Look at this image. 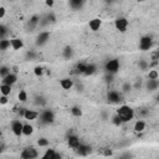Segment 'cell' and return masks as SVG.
<instances>
[{
	"label": "cell",
	"instance_id": "cell-23",
	"mask_svg": "<svg viewBox=\"0 0 159 159\" xmlns=\"http://www.w3.org/2000/svg\"><path fill=\"white\" fill-rule=\"evenodd\" d=\"M96 71H97V66L96 65H93V63H87V66H86V71H84V76H91V75H93V73H96Z\"/></svg>",
	"mask_w": 159,
	"mask_h": 159
},
{
	"label": "cell",
	"instance_id": "cell-38",
	"mask_svg": "<svg viewBox=\"0 0 159 159\" xmlns=\"http://www.w3.org/2000/svg\"><path fill=\"white\" fill-rule=\"evenodd\" d=\"M7 102H9V98H7V96H0V104H7Z\"/></svg>",
	"mask_w": 159,
	"mask_h": 159
},
{
	"label": "cell",
	"instance_id": "cell-31",
	"mask_svg": "<svg viewBox=\"0 0 159 159\" xmlns=\"http://www.w3.org/2000/svg\"><path fill=\"white\" fill-rule=\"evenodd\" d=\"M9 35V30L5 25H0V40L6 39V36Z\"/></svg>",
	"mask_w": 159,
	"mask_h": 159
},
{
	"label": "cell",
	"instance_id": "cell-3",
	"mask_svg": "<svg viewBox=\"0 0 159 159\" xmlns=\"http://www.w3.org/2000/svg\"><path fill=\"white\" fill-rule=\"evenodd\" d=\"M119 67H120V63L117 58H112V60H108L104 65V70L108 75H116L118 71H119Z\"/></svg>",
	"mask_w": 159,
	"mask_h": 159
},
{
	"label": "cell",
	"instance_id": "cell-34",
	"mask_svg": "<svg viewBox=\"0 0 159 159\" xmlns=\"http://www.w3.org/2000/svg\"><path fill=\"white\" fill-rule=\"evenodd\" d=\"M112 123H113L114 125H117V127H119V125H122V124H123V122L120 120V118H119L117 114H114V116L112 117Z\"/></svg>",
	"mask_w": 159,
	"mask_h": 159
},
{
	"label": "cell",
	"instance_id": "cell-33",
	"mask_svg": "<svg viewBox=\"0 0 159 159\" xmlns=\"http://www.w3.org/2000/svg\"><path fill=\"white\" fill-rule=\"evenodd\" d=\"M48 144H50V142H48L47 138H40V139L37 140V145H39L40 148H42V147H48Z\"/></svg>",
	"mask_w": 159,
	"mask_h": 159
},
{
	"label": "cell",
	"instance_id": "cell-24",
	"mask_svg": "<svg viewBox=\"0 0 159 159\" xmlns=\"http://www.w3.org/2000/svg\"><path fill=\"white\" fill-rule=\"evenodd\" d=\"M40 16L39 15H34V16H31L30 17V20H29V26L31 27V29H34V27H36L37 25H40Z\"/></svg>",
	"mask_w": 159,
	"mask_h": 159
},
{
	"label": "cell",
	"instance_id": "cell-41",
	"mask_svg": "<svg viewBox=\"0 0 159 159\" xmlns=\"http://www.w3.org/2000/svg\"><path fill=\"white\" fill-rule=\"evenodd\" d=\"M103 154L108 157V155H112V154H113V152H112L111 149H106V150H103Z\"/></svg>",
	"mask_w": 159,
	"mask_h": 159
},
{
	"label": "cell",
	"instance_id": "cell-6",
	"mask_svg": "<svg viewBox=\"0 0 159 159\" xmlns=\"http://www.w3.org/2000/svg\"><path fill=\"white\" fill-rule=\"evenodd\" d=\"M128 25H129V21L127 17H123V16H119L114 20V27L119 31V32H125L127 29H128Z\"/></svg>",
	"mask_w": 159,
	"mask_h": 159
},
{
	"label": "cell",
	"instance_id": "cell-10",
	"mask_svg": "<svg viewBox=\"0 0 159 159\" xmlns=\"http://www.w3.org/2000/svg\"><path fill=\"white\" fill-rule=\"evenodd\" d=\"M75 150H76V153H77L78 155H81V157H87V155H89V154L92 153V147L81 143V144L78 145V148H76Z\"/></svg>",
	"mask_w": 159,
	"mask_h": 159
},
{
	"label": "cell",
	"instance_id": "cell-8",
	"mask_svg": "<svg viewBox=\"0 0 159 159\" xmlns=\"http://www.w3.org/2000/svg\"><path fill=\"white\" fill-rule=\"evenodd\" d=\"M22 127H24V123L20 119H14L10 124V129L14 133V135H16V137L22 135Z\"/></svg>",
	"mask_w": 159,
	"mask_h": 159
},
{
	"label": "cell",
	"instance_id": "cell-32",
	"mask_svg": "<svg viewBox=\"0 0 159 159\" xmlns=\"http://www.w3.org/2000/svg\"><path fill=\"white\" fill-rule=\"evenodd\" d=\"M138 66H139V68L140 70H143V71H145V70H148L149 68V62L148 61H145V60H139V62H138Z\"/></svg>",
	"mask_w": 159,
	"mask_h": 159
},
{
	"label": "cell",
	"instance_id": "cell-39",
	"mask_svg": "<svg viewBox=\"0 0 159 159\" xmlns=\"http://www.w3.org/2000/svg\"><path fill=\"white\" fill-rule=\"evenodd\" d=\"M5 14H6V9L4 6H0V19H2L5 16Z\"/></svg>",
	"mask_w": 159,
	"mask_h": 159
},
{
	"label": "cell",
	"instance_id": "cell-21",
	"mask_svg": "<svg viewBox=\"0 0 159 159\" xmlns=\"http://www.w3.org/2000/svg\"><path fill=\"white\" fill-rule=\"evenodd\" d=\"M62 56H63V58H66V60L72 58V57H73V48L70 47V46H66V47L62 50Z\"/></svg>",
	"mask_w": 159,
	"mask_h": 159
},
{
	"label": "cell",
	"instance_id": "cell-35",
	"mask_svg": "<svg viewBox=\"0 0 159 159\" xmlns=\"http://www.w3.org/2000/svg\"><path fill=\"white\" fill-rule=\"evenodd\" d=\"M130 89H132V84H130L129 82H125V83L122 84V93H127V92H129Z\"/></svg>",
	"mask_w": 159,
	"mask_h": 159
},
{
	"label": "cell",
	"instance_id": "cell-11",
	"mask_svg": "<svg viewBox=\"0 0 159 159\" xmlns=\"http://www.w3.org/2000/svg\"><path fill=\"white\" fill-rule=\"evenodd\" d=\"M39 113L37 111H34V109H24L22 112V117L26 119V120H35L39 118Z\"/></svg>",
	"mask_w": 159,
	"mask_h": 159
},
{
	"label": "cell",
	"instance_id": "cell-18",
	"mask_svg": "<svg viewBox=\"0 0 159 159\" xmlns=\"http://www.w3.org/2000/svg\"><path fill=\"white\" fill-rule=\"evenodd\" d=\"M68 5H70V7L72 10H80L84 5V1L83 0H70Z\"/></svg>",
	"mask_w": 159,
	"mask_h": 159
},
{
	"label": "cell",
	"instance_id": "cell-36",
	"mask_svg": "<svg viewBox=\"0 0 159 159\" xmlns=\"http://www.w3.org/2000/svg\"><path fill=\"white\" fill-rule=\"evenodd\" d=\"M86 66H87V63H78V65H77V67H76L77 72L83 75V73H84V71H86Z\"/></svg>",
	"mask_w": 159,
	"mask_h": 159
},
{
	"label": "cell",
	"instance_id": "cell-30",
	"mask_svg": "<svg viewBox=\"0 0 159 159\" xmlns=\"http://www.w3.org/2000/svg\"><path fill=\"white\" fill-rule=\"evenodd\" d=\"M11 71H10V67H7V66H0V77H1V80L5 77V76H7L9 73H10Z\"/></svg>",
	"mask_w": 159,
	"mask_h": 159
},
{
	"label": "cell",
	"instance_id": "cell-2",
	"mask_svg": "<svg viewBox=\"0 0 159 159\" xmlns=\"http://www.w3.org/2000/svg\"><path fill=\"white\" fill-rule=\"evenodd\" d=\"M39 155H40L39 149L36 147H32V145L24 148L22 152H21V154H20L21 159H37Z\"/></svg>",
	"mask_w": 159,
	"mask_h": 159
},
{
	"label": "cell",
	"instance_id": "cell-12",
	"mask_svg": "<svg viewBox=\"0 0 159 159\" xmlns=\"http://www.w3.org/2000/svg\"><path fill=\"white\" fill-rule=\"evenodd\" d=\"M1 82H2V84H7V86H11V87H12V84H15V83L17 82V76H16L15 73L10 72L7 76H5V77L1 80Z\"/></svg>",
	"mask_w": 159,
	"mask_h": 159
},
{
	"label": "cell",
	"instance_id": "cell-40",
	"mask_svg": "<svg viewBox=\"0 0 159 159\" xmlns=\"http://www.w3.org/2000/svg\"><path fill=\"white\" fill-rule=\"evenodd\" d=\"M45 5L48 6V7H52V6L55 5V1H53V0H46V1H45Z\"/></svg>",
	"mask_w": 159,
	"mask_h": 159
},
{
	"label": "cell",
	"instance_id": "cell-26",
	"mask_svg": "<svg viewBox=\"0 0 159 159\" xmlns=\"http://www.w3.org/2000/svg\"><path fill=\"white\" fill-rule=\"evenodd\" d=\"M27 98H29L27 92H26L25 89H20L19 93H17V99H19L21 103H25V102L27 101Z\"/></svg>",
	"mask_w": 159,
	"mask_h": 159
},
{
	"label": "cell",
	"instance_id": "cell-5",
	"mask_svg": "<svg viewBox=\"0 0 159 159\" xmlns=\"http://www.w3.org/2000/svg\"><path fill=\"white\" fill-rule=\"evenodd\" d=\"M39 117H40L41 123H43V124H51L55 120V113L51 109L42 111L41 113H39Z\"/></svg>",
	"mask_w": 159,
	"mask_h": 159
},
{
	"label": "cell",
	"instance_id": "cell-1",
	"mask_svg": "<svg viewBox=\"0 0 159 159\" xmlns=\"http://www.w3.org/2000/svg\"><path fill=\"white\" fill-rule=\"evenodd\" d=\"M116 114L120 118V120H122L123 123H127V122H130V120L134 118V114H135V113H134V109H133L132 107H129V106H127V104H122V106L118 107Z\"/></svg>",
	"mask_w": 159,
	"mask_h": 159
},
{
	"label": "cell",
	"instance_id": "cell-28",
	"mask_svg": "<svg viewBox=\"0 0 159 159\" xmlns=\"http://www.w3.org/2000/svg\"><path fill=\"white\" fill-rule=\"evenodd\" d=\"M71 113H72V116H75V117H81L82 116V108L80 107V106H73L72 108H71Z\"/></svg>",
	"mask_w": 159,
	"mask_h": 159
},
{
	"label": "cell",
	"instance_id": "cell-25",
	"mask_svg": "<svg viewBox=\"0 0 159 159\" xmlns=\"http://www.w3.org/2000/svg\"><path fill=\"white\" fill-rule=\"evenodd\" d=\"M11 93V86L7 84H0V94L1 96H9Z\"/></svg>",
	"mask_w": 159,
	"mask_h": 159
},
{
	"label": "cell",
	"instance_id": "cell-7",
	"mask_svg": "<svg viewBox=\"0 0 159 159\" xmlns=\"http://www.w3.org/2000/svg\"><path fill=\"white\" fill-rule=\"evenodd\" d=\"M107 101H108L111 104H118V103L122 101V93H120L119 91L111 89V91H108V93H107Z\"/></svg>",
	"mask_w": 159,
	"mask_h": 159
},
{
	"label": "cell",
	"instance_id": "cell-27",
	"mask_svg": "<svg viewBox=\"0 0 159 159\" xmlns=\"http://www.w3.org/2000/svg\"><path fill=\"white\" fill-rule=\"evenodd\" d=\"M11 48L10 46V40L9 39H4V40H0V51H6Z\"/></svg>",
	"mask_w": 159,
	"mask_h": 159
},
{
	"label": "cell",
	"instance_id": "cell-4",
	"mask_svg": "<svg viewBox=\"0 0 159 159\" xmlns=\"http://www.w3.org/2000/svg\"><path fill=\"white\" fill-rule=\"evenodd\" d=\"M154 46V40L150 36H142L139 40V50L142 51H149Z\"/></svg>",
	"mask_w": 159,
	"mask_h": 159
},
{
	"label": "cell",
	"instance_id": "cell-9",
	"mask_svg": "<svg viewBox=\"0 0 159 159\" xmlns=\"http://www.w3.org/2000/svg\"><path fill=\"white\" fill-rule=\"evenodd\" d=\"M50 37H51L50 31H41L36 37V46H43L45 43L48 42Z\"/></svg>",
	"mask_w": 159,
	"mask_h": 159
},
{
	"label": "cell",
	"instance_id": "cell-16",
	"mask_svg": "<svg viewBox=\"0 0 159 159\" xmlns=\"http://www.w3.org/2000/svg\"><path fill=\"white\" fill-rule=\"evenodd\" d=\"M144 86L149 92H154L159 88V81L158 80H147Z\"/></svg>",
	"mask_w": 159,
	"mask_h": 159
},
{
	"label": "cell",
	"instance_id": "cell-22",
	"mask_svg": "<svg viewBox=\"0 0 159 159\" xmlns=\"http://www.w3.org/2000/svg\"><path fill=\"white\" fill-rule=\"evenodd\" d=\"M55 154H56V150H55L53 148H48V149H46L45 153L41 155V159H53Z\"/></svg>",
	"mask_w": 159,
	"mask_h": 159
},
{
	"label": "cell",
	"instance_id": "cell-37",
	"mask_svg": "<svg viewBox=\"0 0 159 159\" xmlns=\"http://www.w3.org/2000/svg\"><path fill=\"white\" fill-rule=\"evenodd\" d=\"M34 73H35L37 77H40V76L43 75V68H42L41 66H36V67L34 68Z\"/></svg>",
	"mask_w": 159,
	"mask_h": 159
},
{
	"label": "cell",
	"instance_id": "cell-19",
	"mask_svg": "<svg viewBox=\"0 0 159 159\" xmlns=\"http://www.w3.org/2000/svg\"><path fill=\"white\" fill-rule=\"evenodd\" d=\"M145 127H147L145 122H144V120H142V119H138V120L134 123L133 129H134L137 133H140V132H143V130L145 129Z\"/></svg>",
	"mask_w": 159,
	"mask_h": 159
},
{
	"label": "cell",
	"instance_id": "cell-13",
	"mask_svg": "<svg viewBox=\"0 0 159 159\" xmlns=\"http://www.w3.org/2000/svg\"><path fill=\"white\" fill-rule=\"evenodd\" d=\"M80 144H81V140H80V138H78L77 135H75V134L68 135V138H67V145H68L70 148L76 149V148H78Z\"/></svg>",
	"mask_w": 159,
	"mask_h": 159
},
{
	"label": "cell",
	"instance_id": "cell-15",
	"mask_svg": "<svg viewBox=\"0 0 159 159\" xmlns=\"http://www.w3.org/2000/svg\"><path fill=\"white\" fill-rule=\"evenodd\" d=\"M101 26H102V20H101L99 17H94V19L89 20V22H88V27H89L93 32L98 31V30L101 29Z\"/></svg>",
	"mask_w": 159,
	"mask_h": 159
},
{
	"label": "cell",
	"instance_id": "cell-29",
	"mask_svg": "<svg viewBox=\"0 0 159 159\" xmlns=\"http://www.w3.org/2000/svg\"><path fill=\"white\" fill-rule=\"evenodd\" d=\"M158 78H159V72L155 68L149 70V72H148V80H158Z\"/></svg>",
	"mask_w": 159,
	"mask_h": 159
},
{
	"label": "cell",
	"instance_id": "cell-17",
	"mask_svg": "<svg viewBox=\"0 0 159 159\" xmlns=\"http://www.w3.org/2000/svg\"><path fill=\"white\" fill-rule=\"evenodd\" d=\"M60 86H61V88H62V89L68 91V89H71V88L73 87V80H71L70 77L62 78V80L60 81Z\"/></svg>",
	"mask_w": 159,
	"mask_h": 159
},
{
	"label": "cell",
	"instance_id": "cell-20",
	"mask_svg": "<svg viewBox=\"0 0 159 159\" xmlns=\"http://www.w3.org/2000/svg\"><path fill=\"white\" fill-rule=\"evenodd\" d=\"M32 133H34V127H32L30 123H24V127H22V135L30 137Z\"/></svg>",
	"mask_w": 159,
	"mask_h": 159
},
{
	"label": "cell",
	"instance_id": "cell-14",
	"mask_svg": "<svg viewBox=\"0 0 159 159\" xmlns=\"http://www.w3.org/2000/svg\"><path fill=\"white\" fill-rule=\"evenodd\" d=\"M10 46L14 51L21 50L24 47V41L20 37H12V39H10Z\"/></svg>",
	"mask_w": 159,
	"mask_h": 159
},
{
	"label": "cell",
	"instance_id": "cell-42",
	"mask_svg": "<svg viewBox=\"0 0 159 159\" xmlns=\"http://www.w3.org/2000/svg\"><path fill=\"white\" fill-rule=\"evenodd\" d=\"M53 159H62V155H61L60 153H57V152H56V154H55V157H53Z\"/></svg>",
	"mask_w": 159,
	"mask_h": 159
}]
</instances>
